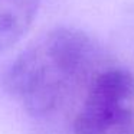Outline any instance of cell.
I'll return each instance as SVG.
<instances>
[{"label": "cell", "instance_id": "2", "mask_svg": "<svg viewBox=\"0 0 134 134\" xmlns=\"http://www.w3.org/2000/svg\"><path fill=\"white\" fill-rule=\"evenodd\" d=\"M134 74L102 68L87 87L74 134H134Z\"/></svg>", "mask_w": 134, "mask_h": 134}, {"label": "cell", "instance_id": "3", "mask_svg": "<svg viewBox=\"0 0 134 134\" xmlns=\"http://www.w3.org/2000/svg\"><path fill=\"white\" fill-rule=\"evenodd\" d=\"M39 0H0V51L13 46L26 33Z\"/></svg>", "mask_w": 134, "mask_h": 134}, {"label": "cell", "instance_id": "1", "mask_svg": "<svg viewBox=\"0 0 134 134\" xmlns=\"http://www.w3.org/2000/svg\"><path fill=\"white\" fill-rule=\"evenodd\" d=\"M99 52L84 32L58 27L16 58L4 75L7 92L35 117L56 113L98 72Z\"/></svg>", "mask_w": 134, "mask_h": 134}]
</instances>
